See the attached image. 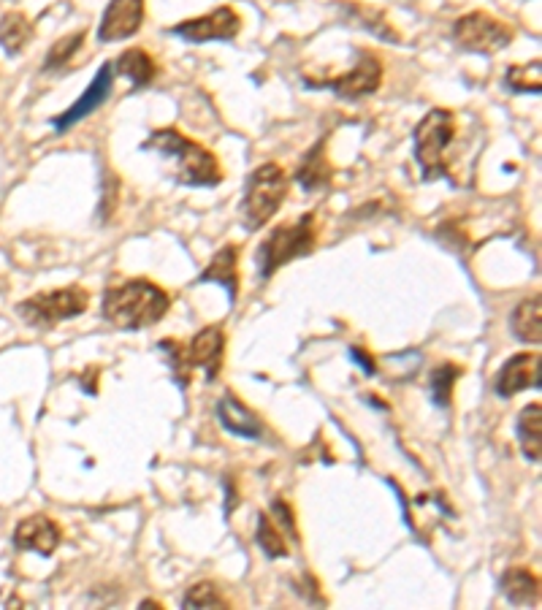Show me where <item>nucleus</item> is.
<instances>
[{
  "label": "nucleus",
  "instance_id": "1",
  "mask_svg": "<svg viewBox=\"0 0 542 610\" xmlns=\"http://www.w3.org/2000/svg\"><path fill=\"white\" fill-rule=\"evenodd\" d=\"M171 310V296L160 285L144 277L112 282L103 291L101 315L120 331L152 329Z\"/></svg>",
  "mask_w": 542,
  "mask_h": 610
},
{
  "label": "nucleus",
  "instance_id": "2",
  "mask_svg": "<svg viewBox=\"0 0 542 610\" xmlns=\"http://www.w3.org/2000/svg\"><path fill=\"white\" fill-rule=\"evenodd\" d=\"M141 150L158 152L160 158L174 163V177L179 185L187 188H217L223 182V169L215 152L206 150L177 128H158L150 133V139L141 144Z\"/></svg>",
  "mask_w": 542,
  "mask_h": 610
},
{
  "label": "nucleus",
  "instance_id": "3",
  "mask_svg": "<svg viewBox=\"0 0 542 610\" xmlns=\"http://www.w3.org/2000/svg\"><path fill=\"white\" fill-rule=\"evenodd\" d=\"M315 247H318V215L307 212L296 223L277 226L269 239H263L258 247V272L263 280H271L290 261L315 253Z\"/></svg>",
  "mask_w": 542,
  "mask_h": 610
},
{
  "label": "nucleus",
  "instance_id": "4",
  "mask_svg": "<svg viewBox=\"0 0 542 610\" xmlns=\"http://www.w3.org/2000/svg\"><path fill=\"white\" fill-rule=\"evenodd\" d=\"M290 179L277 163H263L247 177V190L242 198V226L255 234L271 223L288 198Z\"/></svg>",
  "mask_w": 542,
  "mask_h": 610
},
{
  "label": "nucleus",
  "instance_id": "5",
  "mask_svg": "<svg viewBox=\"0 0 542 610\" xmlns=\"http://www.w3.org/2000/svg\"><path fill=\"white\" fill-rule=\"evenodd\" d=\"M456 139V117L450 109H431L415 128V160L423 179L448 177L445 150Z\"/></svg>",
  "mask_w": 542,
  "mask_h": 610
},
{
  "label": "nucleus",
  "instance_id": "6",
  "mask_svg": "<svg viewBox=\"0 0 542 610\" xmlns=\"http://www.w3.org/2000/svg\"><path fill=\"white\" fill-rule=\"evenodd\" d=\"M160 350L169 356L174 372L185 369L187 380H190V369H196V366L204 369L206 380H215L223 369L225 331L220 326H206L187 345H177V342L166 339V342H160Z\"/></svg>",
  "mask_w": 542,
  "mask_h": 610
},
{
  "label": "nucleus",
  "instance_id": "7",
  "mask_svg": "<svg viewBox=\"0 0 542 610\" xmlns=\"http://www.w3.org/2000/svg\"><path fill=\"white\" fill-rule=\"evenodd\" d=\"M90 307V293L82 285H68L60 291H44L19 301V315L36 329H55L63 320L79 318Z\"/></svg>",
  "mask_w": 542,
  "mask_h": 610
},
{
  "label": "nucleus",
  "instance_id": "8",
  "mask_svg": "<svg viewBox=\"0 0 542 610\" xmlns=\"http://www.w3.org/2000/svg\"><path fill=\"white\" fill-rule=\"evenodd\" d=\"M453 41L475 55H496L513 41V30L488 11H472L453 22Z\"/></svg>",
  "mask_w": 542,
  "mask_h": 610
},
{
  "label": "nucleus",
  "instance_id": "9",
  "mask_svg": "<svg viewBox=\"0 0 542 610\" xmlns=\"http://www.w3.org/2000/svg\"><path fill=\"white\" fill-rule=\"evenodd\" d=\"M174 36H179L187 44H209V41H234L242 33V17L231 6L209 11L204 17L185 19L171 28Z\"/></svg>",
  "mask_w": 542,
  "mask_h": 610
},
{
  "label": "nucleus",
  "instance_id": "10",
  "mask_svg": "<svg viewBox=\"0 0 542 610\" xmlns=\"http://www.w3.org/2000/svg\"><path fill=\"white\" fill-rule=\"evenodd\" d=\"M309 85L328 87V90H334L345 101H358V98H366V95L380 90V85H383V63L372 52H361L358 63L347 74L337 76V79H328V82H309Z\"/></svg>",
  "mask_w": 542,
  "mask_h": 610
},
{
  "label": "nucleus",
  "instance_id": "11",
  "mask_svg": "<svg viewBox=\"0 0 542 610\" xmlns=\"http://www.w3.org/2000/svg\"><path fill=\"white\" fill-rule=\"evenodd\" d=\"M112 87H114V66L112 63H103L101 68H98V74L93 76V82H90V87L85 90V95L76 101L68 112L57 114V117H52V125H55L57 133H68L71 128H74L76 122H82L85 117H90V114L95 112V109H101L106 101H109V95H112Z\"/></svg>",
  "mask_w": 542,
  "mask_h": 610
},
{
  "label": "nucleus",
  "instance_id": "12",
  "mask_svg": "<svg viewBox=\"0 0 542 610\" xmlns=\"http://www.w3.org/2000/svg\"><path fill=\"white\" fill-rule=\"evenodd\" d=\"M144 25V0H109L98 25V41L114 44L133 38Z\"/></svg>",
  "mask_w": 542,
  "mask_h": 610
},
{
  "label": "nucleus",
  "instance_id": "13",
  "mask_svg": "<svg viewBox=\"0 0 542 610\" xmlns=\"http://www.w3.org/2000/svg\"><path fill=\"white\" fill-rule=\"evenodd\" d=\"M540 353H518V356L507 358L499 375L494 380V391L499 396H510L521 394V391H529V388H540Z\"/></svg>",
  "mask_w": 542,
  "mask_h": 610
},
{
  "label": "nucleus",
  "instance_id": "14",
  "mask_svg": "<svg viewBox=\"0 0 542 610\" xmlns=\"http://www.w3.org/2000/svg\"><path fill=\"white\" fill-rule=\"evenodd\" d=\"M63 540V529L49 516L22 518L14 529V543L22 551H36L38 556H52Z\"/></svg>",
  "mask_w": 542,
  "mask_h": 610
},
{
  "label": "nucleus",
  "instance_id": "15",
  "mask_svg": "<svg viewBox=\"0 0 542 610\" xmlns=\"http://www.w3.org/2000/svg\"><path fill=\"white\" fill-rule=\"evenodd\" d=\"M217 418L223 423L225 432L236 434V437H242V440H261L263 432H266V426H263V421L258 418V413H253V410H250L239 396L231 394V391L217 402Z\"/></svg>",
  "mask_w": 542,
  "mask_h": 610
},
{
  "label": "nucleus",
  "instance_id": "16",
  "mask_svg": "<svg viewBox=\"0 0 542 610\" xmlns=\"http://www.w3.org/2000/svg\"><path fill=\"white\" fill-rule=\"evenodd\" d=\"M198 282H217V285H223L225 291H228L231 301H236V296H239V247L236 244L220 247L212 255L209 266L201 272Z\"/></svg>",
  "mask_w": 542,
  "mask_h": 610
},
{
  "label": "nucleus",
  "instance_id": "17",
  "mask_svg": "<svg viewBox=\"0 0 542 610\" xmlns=\"http://www.w3.org/2000/svg\"><path fill=\"white\" fill-rule=\"evenodd\" d=\"M510 331L515 334L518 342L524 345H540L542 342V299L540 293L532 299H524L515 304V310L510 312Z\"/></svg>",
  "mask_w": 542,
  "mask_h": 610
},
{
  "label": "nucleus",
  "instance_id": "18",
  "mask_svg": "<svg viewBox=\"0 0 542 610\" xmlns=\"http://www.w3.org/2000/svg\"><path fill=\"white\" fill-rule=\"evenodd\" d=\"M331 179H334V166H331V160H328L326 139H323L304 155L299 171H296V182H299L307 193H315V190L328 188Z\"/></svg>",
  "mask_w": 542,
  "mask_h": 610
},
{
  "label": "nucleus",
  "instance_id": "19",
  "mask_svg": "<svg viewBox=\"0 0 542 610\" xmlns=\"http://www.w3.org/2000/svg\"><path fill=\"white\" fill-rule=\"evenodd\" d=\"M515 437H518V445L529 461L540 464V453H542V407L540 402L526 404L524 410L518 413V421H515Z\"/></svg>",
  "mask_w": 542,
  "mask_h": 610
},
{
  "label": "nucleus",
  "instance_id": "20",
  "mask_svg": "<svg viewBox=\"0 0 542 610\" xmlns=\"http://www.w3.org/2000/svg\"><path fill=\"white\" fill-rule=\"evenodd\" d=\"M502 592L518 608L540 605V578L526 567H513L502 575Z\"/></svg>",
  "mask_w": 542,
  "mask_h": 610
},
{
  "label": "nucleus",
  "instance_id": "21",
  "mask_svg": "<svg viewBox=\"0 0 542 610\" xmlns=\"http://www.w3.org/2000/svg\"><path fill=\"white\" fill-rule=\"evenodd\" d=\"M112 66L114 74L131 79L133 87L152 85L155 76H158V63H155L150 52H144V49H125Z\"/></svg>",
  "mask_w": 542,
  "mask_h": 610
},
{
  "label": "nucleus",
  "instance_id": "22",
  "mask_svg": "<svg viewBox=\"0 0 542 610\" xmlns=\"http://www.w3.org/2000/svg\"><path fill=\"white\" fill-rule=\"evenodd\" d=\"M33 33H36V28L22 11H9L0 19V47L6 55H19L30 44Z\"/></svg>",
  "mask_w": 542,
  "mask_h": 610
},
{
  "label": "nucleus",
  "instance_id": "23",
  "mask_svg": "<svg viewBox=\"0 0 542 610\" xmlns=\"http://www.w3.org/2000/svg\"><path fill=\"white\" fill-rule=\"evenodd\" d=\"M342 9L350 14V17L356 19L361 28H366L372 36L383 38V41H391V44H399L402 41V36L393 30V25L385 19L383 11L377 9H369V6H358V3H345Z\"/></svg>",
  "mask_w": 542,
  "mask_h": 610
},
{
  "label": "nucleus",
  "instance_id": "24",
  "mask_svg": "<svg viewBox=\"0 0 542 610\" xmlns=\"http://www.w3.org/2000/svg\"><path fill=\"white\" fill-rule=\"evenodd\" d=\"M464 375V369L458 364H440L437 369H431V380H429V388H431V399H434V404L437 407H450V402H453V388H456V380Z\"/></svg>",
  "mask_w": 542,
  "mask_h": 610
},
{
  "label": "nucleus",
  "instance_id": "25",
  "mask_svg": "<svg viewBox=\"0 0 542 610\" xmlns=\"http://www.w3.org/2000/svg\"><path fill=\"white\" fill-rule=\"evenodd\" d=\"M255 543L261 545L263 554L269 556V559H282V556L290 554L288 543L282 540L280 529L274 526V521H271L266 513H261L258 516V529H255Z\"/></svg>",
  "mask_w": 542,
  "mask_h": 610
},
{
  "label": "nucleus",
  "instance_id": "26",
  "mask_svg": "<svg viewBox=\"0 0 542 610\" xmlns=\"http://www.w3.org/2000/svg\"><path fill=\"white\" fill-rule=\"evenodd\" d=\"M182 605L185 608H228V600H225L215 583L201 581L187 589L185 597H182Z\"/></svg>",
  "mask_w": 542,
  "mask_h": 610
},
{
  "label": "nucleus",
  "instance_id": "27",
  "mask_svg": "<svg viewBox=\"0 0 542 610\" xmlns=\"http://www.w3.org/2000/svg\"><path fill=\"white\" fill-rule=\"evenodd\" d=\"M82 44H85V30L71 33V36H66L63 41H57L55 47L49 49L47 60H44V71H57V68L68 66V63H71V57L82 49Z\"/></svg>",
  "mask_w": 542,
  "mask_h": 610
},
{
  "label": "nucleus",
  "instance_id": "28",
  "mask_svg": "<svg viewBox=\"0 0 542 610\" xmlns=\"http://www.w3.org/2000/svg\"><path fill=\"white\" fill-rule=\"evenodd\" d=\"M507 85L515 93H540V63H526V66H510L507 71Z\"/></svg>",
  "mask_w": 542,
  "mask_h": 610
},
{
  "label": "nucleus",
  "instance_id": "29",
  "mask_svg": "<svg viewBox=\"0 0 542 610\" xmlns=\"http://www.w3.org/2000/svg\"><path fill=\"white\" fill-rule=\"evenodd\" d=\"M271 518H280V524L285 526L288 532H296V516H293V510H290V505L282 497L274 499V505H271Z\"/></svg>",
  "mask_w": 542,
  "mask_h": 610
},
{
  "label": "nucleus",
  "instance_id": "30",
  "mask_svg": "<svg viewBox=\"0 0 542 610\" xmlns=\"http://www.w3.org/2000/svg\"><path fill=\"white\" fill-rule=\"evenodd\" d=\"M353 356H356L358 361H361V364L366 366V372H369V375H374V361H372V358H369V356H366L364 350H361V348H358V350L353 348Z\"/></svg>",
  "mask_w": 542,
  "mask_h": 610
},
{
  "label": "nucleus",
  "instance_id": "31",
  "mask_svg": "<svg viewBox=\"0 0 542 610\" xmlns=\"http://www.w3.org/2000/svg\"><path fill=\"white\" fill-rule=\"evenodd\" d=\"M141 608H147V610H158V608H163V605H160V602H155V600H144V602H141Z\"/></svg>",
  "mask_w": 542,
  "mask_h": 610
}]
</instances>
